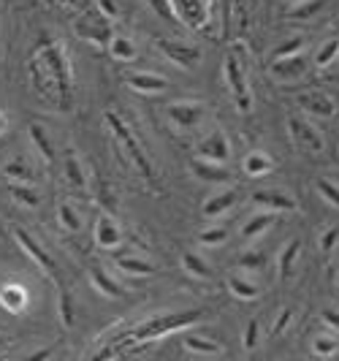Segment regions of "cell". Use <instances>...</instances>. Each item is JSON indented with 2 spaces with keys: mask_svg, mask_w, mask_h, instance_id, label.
I'll return each mask as SVG.
<instances>
[{
  "mask_svg": "<svg viewBox=\"0 0 339 361\" xmlns=\"http://www.w3.org/2000/svg\"><path fill=\"white\" fill-rule=\"evenodd\" d=\"M339 60V38H328V41H323L321 47H318V52H315V66L318 68H328V66H334Z\"/></svg>",
  "mask_w": 339,
  "mask_h": 361,
  "instance_id": "cell-32",
  "label": "cell"
},
{
  "mask_svg": "<svg viewBox=\"0 0 339 361\" xmlns=\"http://www.w3.org/2000/svg\"><path fill=\"white\" fill-rule=\"evenodd\" d=\"M198 242H201V245H207V247H220V245H226V242H228V228H226V226L207 228V231H201V234H198Z\"/></svg>",
  "mask_w": 339,
  "mask_h": 361,
  "instance_id": "cell-40",
  "label": "cell"
},
{
  "mask_svg": "<svg viewBox=\"0 0 339 361\" xmlns=\"http://www.w3.org/2000/svg\"><path fill=\"white\" fill-rule=\"evenodd\" d=\"M309 71V60H307V54L299 52V54H290V57H277V60H271V66H269V73L277 79V82H296V79H302L304 73Z\"/></svg>",
  "mask_w": 339,
  "mask_h": 361,
  "instance_id": "cell-11",
  "label": "cell"
},
{
  "mask_svg": "<svg viewBox=\"0 0 339 361\" xmlns=\"http://www.w3.org/2000/svg\"><path fill=\"white\" fill-rule=\"evenodd\" d=\"M27 71L33 79V87L41 98L60 104V106H71V92H73V73L68 52L60 41L44 38L38 44L36 54L27 63Z\"/></svg>",
  "mask_w": 339,
  "mask_h": 361,
  "instance_id": "cell-1",
  "label": "cell"
},
{
  "mask_svg": "<svg viewBox=\"0 0 339 361\" xmlns=\"http://www.w3.org/2000/svg\"><path fill=\"white\" fill-rule=\"evenodd\" d=\"M104 117H106L111 133L117 136V142H120V145H123V149L128 152V158H130V161H133V166L142 171L144 180L149 182V185H158V180H155V171H152V163H149V158H147L144 147L139 145V139L133 136V130L125 126V120H123L120 114H114V111H106Z\"/></svg>",
  "mask_w": 339,
  "mask_h": 361,
  "instance_id": "cell-3",
  "label": "cell"
},
{
  "mask_svg": "<svg viewBox=\"0 0 339 361\" xmlns=\"http://www.w3.org/2000/svg\"><path fill=\"white\" fill-rule=\"evenodd\" d=\"M299 255H302V239H288L285 247L277 255V271L283 280H290L293 271H296V264H299Z\"/></svg>",
  "mask_w": 339,
  "mask_h": 361,
  "instance_id": "cell-22",
  "label": "cell"
},
{
  "mask_svg": "<svg viewBox=\"0 0 339 361\" xmlns=\"http://www.w3.org/2000/svg\"><path fill=\"white\" fill-rule=\"evenodd\" d=\"M261 343V318H252L245 326V334H242V348L245 350H255Z\"/></svg>",
  "mask_w": 339,
  "mask_h": 361,
  "instance_id": "cell-42",
  "label": "cell"
},
{
  "mask_svg": "<svg viewBox=\"0 0 339 361\" xmlns=\"http://www.w3.org/2000/svg\"><path fill=\"white\" fill-rule=\"evenodd\" d=\"M63 169H66V180H68V185H71V188H76V190H85V188H87V174H85V166H82L79 155H76L73 149H68V152H66V158H63Z\"/></svg>",
  "mask_w": 339,
  "mask_h": 361,
  "instance_id": "cell-24",
  "label": "cell"
},
{
  "mask_svg": "<svg viewBox=\"0 0 339 361\" xmlns=\"http://www.w3.org/2000/svg\"><path fill=\"white\" fill-rule=\"evenodd\" d=\"M204 318V310H182V312H166V315H149L147 321L133 326V340H149L158 343L166 334H177L187 326L198 324Z\"/></svg>",
  "mask_w": 339,
  "mask_h": 361,
  "instance_id": "cell-2",
  "label": "cell"
},
{
  "mask_svg": "<svg viewBox=\"0 0 339 361\" xmlns=\"http://www.w3.org/2000/svg\"><path fill=\"white\" fill-rule=\"evenodd\" d=\"M6 128H8V120H6V114H3V109H0V133H6Z\"/></svg>",
  "mask_w": 339,
  "mask_h": 361,
  "instance_id": "cell-50",
  "label": "cell"
},
{
  "mask_svg": "<svg viewBox=\"0 0 339 361\" xmlns=\"http://www.w3.org/2000/svg\"><path fill=\"white\" fill-rule=\"evenodd\" d=\"M315 188H318V196H321L326 204H331V207L339 209V182L328 180V177H318Z\"/></svg>",
  "mask_w": 339,
  "mask_h": 361,
  "instance_id": "cell-38",
  "label": "cell"
},
{
  "mask_svg": "<svg viewBox=\"0 0 339 361\" xmlns=\"http://www.w3.org/2000/svg\"><path fill=\"white\" fill-rule=\"evenodd\" d=\"M274 220H277V212H271V209L252 212V215L245 220V226H242V239H245V242H252V239L264 236V231H269V228L274 226Z\"/></svg>",
  "mask_w": 339,
  "mask_h": 361,
  "instance_id": "cell-19",
  "label": "cell"
},
{
  "mask_svg": "<svg viewBox=\"0 0 339 361\" xmlns=\"http://www.w3.org/2000/svg\"><path fill=\"white\" fill-rule=\"evenodd\" d=\"M14 239H17V242H19V247H22L25 253L30 255V258L36 261L38 267H41V271H44L47 277H52L54 283H57V274H60V271H57V264H54V258H52V255L47 253V250H44V247L38 245L36 239H33V236L27 234L25 228H19V226H17V228H14Z\"/></svg>",
  "mask_w": 339,
  "mask_h": 361,
  "instance_id": "cell-10",
  "label": "cell"
},
{
  "mask_svg": "<svg viewBox=\"0 0 339 361\" xmlns=\"http://www.w3.org/2000/svg\"><path fill=\"white\" fill-rule=\"evenodd\" d=\"M223 71H226V85H228V92H231L233 98V106L239 109V114H250L252 92H250V82H247V71H245V63L239 60V54L233 52L226 54Z\"/></svg>",
  "mask_w": 339,
  "mask_h": 361,
  "instance_id": "cell-4",
  "label": "cell"
},
{
  "mask_svg": "<svg viewBox=\"0 0 339 361\" xmlns=\"http://www.w3.org/2000/svg\"><path fill=\"white\" fill-rule=\"evenodd\" d=\"M182 348L190 356H223L226 345L212 340V337H201V334H185L182 337Z\"/></svg>",
  "mask_w": 339,
  "mask_h": 361,
  "instance_id": "cell-18",
  "label": "cell"
},
{
  "mask_svg": "<svg viewBox=\"0 0 339 361\" xmlns=\"http://www.w3.org/2000/svg\"><path fill=\"white\" fill-rule=\"evenodd\" d=\"M339 239V228H331L328 234L323 236V242H321V247H323V253H331L334 250V242Z\"/></svg>",
  "mask_w": 339,
  "mask_h": 361,
  "instance_id": "cell-48",
  "label": "cell"
},
{
  "mask_svg": "<svg viewBox=\"0 0 339 361\" xmlns=\"http://www.w3.org/2000/svg\"><path fill=\"white\" fill-rule=\"evenodd\" d=\"M252 204L261 207V209H271V212H293V209H299V207H296V199H290L288 193L274 190V188L252 193Z\"/></svg>",
  "mask_w": 339,
  "mask_h": 361,
  "instance_id": "cell-17",
  "label": "cell"
},
{
  "mask_svg": "<svg viewBox=\"0 0 339 361\" xmlns=\"http://www.w3.org/2000/svg\"><path fill=\"white\" fill-rule=\"evenodd\" d=\"M321 318H323V324L328 326V329L339 331V312H337V310H323Z\"/></svg>",
  "mask_w": 339,
  "mask_h": 361,
  "instance_id": "cell-47",
  "label": "cell"
},
{
  "mask_svg": "<svg viewBox=\"0 0 339 361\" xmlns=\"http://www.w3.org/2000/svg\"><path fill=\"white\" fill-rule=\"evenodd\" d=\"M147 6L158 14L161 19H166V22H174V25H182L177 17V8H174V3L171 0H147Z\"/></svg>",
  "mask_w": 339,
  "mask_h": 361,
  "instance_id": "cell-41",
  "label": "cell"
},
{
  "mask_svg": "<svg viewBox=\"0 0 339 361\" xmlns=\"http://www.w3.org/2000/svg\"><path fill=\"white\" fill-rule=\"evenodd\" d=\"M196 155L198 158H207V161L228 163V158H231V142H228V136L223 130H212L207 139H201Z\"/></svg>",
  "mask_w": 339,
  "mask_h": 361,
  "instance_id": "cell-13",
  "label": "cell"
},
{
  "mask_svg": "<svg viewBox=\"0 0 339 361\" xmlns=\"http://www.w3.org/2000/svg\"><path fill=\"white\" fill-rule=\"evenodd\" d=\"M0 305L8 312H22V310L27 307V290L17 286V283H6L0 288Z\"/></svg>",
  "mask_w": 339,
  "mask_h": 361,
  "instance_id": "cell-26",
  "label": "cell"
},
{
  "mask_svg": "<svg viewBox=\"0 0 339 361\" xmlns=\"http://www.w3.org/2000/svg\"><path fill=\"white\" fill-rule=\"evenodd\" d=\"M242 169H245V174H247V177H266L269 171L274 169V161L269 158L266 152L252 149V152H247V155H245Z\"/></svg>",
  "mask_w": 339,
  "mask_h": 361,
  "instance_id": "cell-27",
  "label": "cell"
},
{
  "mask_svg": "<svg viewBox=\"0 0 339 361\" xmlns=\"http://www.w3.org/2000/svg\"><path fill=\"white\" fill-rule=\"evenodd\" d=\"M57 223L63 226V231H71V234L82 231V215L73 209L71 204H60L57 207Z\"/></svg>",
  "mask_w": 339,
  "mask_h": 361,
  "instance_id": "cell-34",
  "label": "cell"
},
{
  "mask_svg": "<svg viewBox=\"0 0 339 361\" xmlns=\"http://www.w3.org/2000/svg\"><path fill=\"white\" fill-rule=\"evenodd\" d=\"M95 245L101 247V250H120V245H123V228L117 226V220L111 215H101L98 217V223H95Z\"/></svg>",
  "mask_w": 339,
  "mask_h": 361,
  "instance_id": "cell-15",
  "label": "cell"
},
{
  "mask_svg": "<svg viewBox=\"0 0 339 361\" xmlns=\"http://www.w3.org/2000/svg\"><path fill=\"white\" fill-rule=\"evenodd\" d=\"M177 8V17L185 27L204 33L209 30V19H212V0H171Z\"/></svg>",
  "mask_w": 339,
  "mask_h": 361,
  "instance_id": "cell-6",
  "label": "cell"
},
{
  "mask_svg": "<svg viewBox=\"0 0 339 361\" xmlns=\"http://www.w3.org/2000/svg\"><path fill=\"white\" fill-rule=\"evenodd\" d=\"M299 106L307 111V114H312V117H318V120H331V117H337V104H334V98H328L326 92H302L299 98Z\"/></svg>",
  "mask_w": 339,
  "mask_h": 361,
  "instance_id": "cell-14",
  "label": "cell"
},
{
  "mask_svg": "<svg viewBox=\"0 0 339 361\" xmlns=\"http://www.w3.org/2000/svg\"><path fill=\"white\" fill-rule=\"evenodd\" d=\"M321 8H323V0H307V3H296V8L290 11V17L307 19V17H312V14H318Z\"/></svg>",
  "mask_w": 339,
  "mask_h": 361,
  "instance_id": "cell-43",
  "label": "cell"
},
{
  "mask_svg": "<svg viewBox=\"0 0 339 361\" xmlns=\"http://www.w3.org/2000/svg\"><path fill=\"white\" fill-rule=\"evenodd\" d=\"M57 3H60L66 11H79V8L85 11V0H57Z\"/></svg>",
  "mask_w": 339,
  "mask_h": 361,
  "instance_id": "cell-49",
  "label": "cell"
},
{
  "mask_svg": "<svg viewBox=\"0 0 339 361\" xmlns=\"http://www.w3.org/2000/svg\"><path fill=\"white\" fill-rule=\"evenodd\" d=\"M57 318H60V324L66 326V329H71L73 318H76L73 299H71V293H68L66 288H60V296H57Z\"/></svg>",
  "mask_w": 339,
  "mask_h": 361,
  "instance_id": "cell-35",
  "label": "cell"
},
{
  "mask_svg": "<svg viewBox=\"0 0 339 361\" xmlns=\"http://www.w3.org/2000/svg\"><path fill=\"white\" fill-rule=\"evenodd\" d=\"M228 290H231L233 299H239V302H255V299L261 296V288H258L252 280H247L245 274L228 277Z\"/></svg>",
  "mask_w": 339,
  "mask_h": 361,
  "instance_id": "cell-29",
  "label": "cell"
},
{
  "mask_svg": "<svg viewBox=\"0 0 339 361\" xmlns=\"http://www.w3.org/2000/svg\"><path fill=\"white\" fill-rule=\"evenodd\" d=\"M337 350H339V340L334 334H318V337L312 340V353L321 356V359L337 356Z\"/></svg>",
  "mask_w": 339,
  "mask_h": 361,
  "instance_id": "cell-36",
  "label": "cell"
},
{
  "mask_svg": "<svg viewBox=\"0 0 339 361\" xmlns=\"http://www.w3.org/2000/svg\"><path fill=\"white\" fill-rule=\"evenodd\" d=\"M98 3V11L109 19H117V3L114 0H95Z\"/></svg>",
  "mask_w": 339,
  "mask_h": 361,
  "instance_id": "cell-46",
  "label": "cell"
},
{
  "mask_svg": "<svg viewBox=\"0 0 339 361\" xmlns=\"http://www.w3.org/2000/svg\"><path fill=\"white\" fill-rule=\"evenodd\" d=\"M125 85L130 90H136L139 95H161V92L168 90V82L161 73H149V71H139V73H128Z\"/></svg>",
  "mask_w": 339,
  "mask_h": 361,
  "instance_id": "cell-16",
  "label": "cell"
},
{
  "mask_svg": "<svg viewBox=\"0 0 339 361\" xmlns=\"http://www.w3.org/2000/svg\"><path fill=\"white\" fill-rule=\"evenodd\" d=\"M117 269L128 274V277H149V274L158 271V267L152 261L142 258V255H120L117 258Z\"/></svg>",
  "mask_w": 339,
  "mask_h": 361,
  "instance_id": "cell-23",
  "label": "cell"
},
{
  "mask_svg": "<svg viewBox=\"0 0 339 361\" xmlns=\"http://www.w3.org/2000/svg\"><path fill=\"white\" fill-rule=\"evenodd\" d=\"M90 283H92V288L98 290L101 296H106V299H120V296H125L123 286H120L106 269H101V267H92V269H90Z\"/></svg>",
  "mask_w": 339,
  "mask_h": 361,
  "instance_id": "cell-21",
  "label": "cell"
},
{
  "mask_svg": "<svg viewBox=\"0 0 339 361\" xmlns=\"http://www.w3.org/2000/svg\"><path fill=\"white\" fill-rule=\"evenodd\" d=\"M3 174H6V180H8V182H25V185H30V182L36 180L33 169H30L25 161L6 163V166H3Z\"/></svg>",
  "mask_w": 339,
  "mask_h": 361,
  "instance_id": "cell-33",
  "label": "cell"
},
{
  "mask_svg": "<svg viewBox=\"0 0 339 361\" xmlns=\"http://www.w3.org/2000/svg\"><path fill=\"white\" fill-rule=\"evenodd\" d=\"M236 201H239V190H236V188H228V190H223V193H217V196H209V199L204 201L201 212H204V217H220V215H226L228 209H233Z\"/></svg>",
  "mask_w": 339,
  "mask_h": 361,
  "instance_id": "cell-20",
  "label": "cell"
},
{
  "mask_svg": "<svg viewBox=\"0 0 339 361\" xmlns=\"http://www.w3.org/2000/svg\"><path fill=\"white\" fill-rule=\"evenodd\" d=\"M30 142H33L36 152L41 155V161L54 163V158H57V149H54L52 139H49V133L44 130V126H38V123H33V126H30Z\"/></svg>",
  "mask_w": 339,
  "mask_h": 361,
  "instance_id": "cell-28",
  "label": "cell"
},
{
  "mask_svg": "<svg viewBox=\"0 0 339 361\" xmlns=\"http://www.w3.org/2000/svg\"><path fill=\"white\" fill-rule=\"evenodd\" d=\"M73 33L82 38V41L95 44V47H109V41L114 36L111 19L104 17L101 11H92V8H85L79 14V19L73 22Z\"/></svg>",
  "mask_w": 339,
  "mask_h": 361,
  "instance_id": "cell-5",
  "label": "cell"
},
{
  "mask_svg": "<svg viewBox=\"0 0 339 361\" xmlns=\"http://www.w3.org/2000/svg\"><path fill=\"white\" fill-rule=\"evenodd\" d=\"M106 49L117 63H133L136 54H139V47L130 36H111Z\"/></svg>",
  "mask_w": 339,
  "mask_h": 361,
  "instance_id": "cell-25",
  "label": "cell"
},
{
  "mask_svg": "<svg viewBox=\"0 0 339 361\" xmlns=\"http://www.w3.org/2000/svg\"><path fill=\"white\" fill-rule=\"evenodd\" d=\"M337 283H339V274H337Z\"/></svg>",
  "mask_w": 339,
  "mask_h": 361,
  "instance_id": "cell-51",
  "label": "cell"
},
{
  "mask_svg": "<svg viewBox=\"0 0 339 361\" xmlns=\"http://www.w3.org/2000/svg\"><path fill=\"white\" fill-rule=\"evenodd\" d=\"M304 47H307L304 36L288 38V41H283L280 47H274V49H271V60H277V57H290V54H299V52H304Z\"/></svg>",
  "mask_w": 339,
  "mask_h": 361,
  "instance_id": "cell-39",
  "label": "cell"
},
{
  "mask_svg": "<svg viewBox=\"0 0 339 361\" xmlns=\"http://www.w3.org/2000/svg\"><path fill=\"white\" fill-rule=\"evenodd\" d=\"M288 133L293 139V145L302 147L304 152H321L323 149V136L312 123H307L302 117H288Z\"/></svg>",
  "mask_w": 339,
  "mask_h": 361,
  "instance_id": "cell-9",
  "label": "cell"
},
{
  "mask_svg": "<svg viewBox=\"0 0 339 361\" xmlns=\"http://www.w3.org/2000/svg\"><path fill=\"white\" fill-rule=\"evenodd\" d=\"M290 321H293V310H290V307L280 310V315H277V324L271 326V337H283V334H285V329L290 326Z\"/></svg>",
  "mask_w": 339,
  "mask_h": 361,
  "instance_id": "cell-44",
  "label": "cell"
},
{
  "mask_svg": "<svg viewBox=\"0 0 339 361\" xmlns=\"http://www.w3.org/2000/svg\"><path fill=\"white\" fill-rule=\"evenodd\" d=\"M166 117L171 120V126L179 130H190L207 117V106L201 101H171L166 104Z\"/></svg>",
  "mask_w": 339,
  "mask_h": 361,
  "instance_id": "cell-8",
  "label": "cell"
},
{
  "mask_svg": "<svg viewBox=\"0 0 339 361\" xmlns=\"http://www.w3.org/2000/svg\"><path fill=\"white\" fill-rule=\"evenodd\" d=\"M11 199L17 201L19 207H25V209H36L38 204H41L38 193L30 185H25V182H11Z\"/></svg>",
  "mask_w": 339,
  "mask_h": 361,
  "instance_id": "cell-31",
  "label": "cell"
},
{
  "mask_svg": "<svg viewBox=\"0 0 339 361\" xmlns=\"http://www.w3.org/2000/svg\"><path fill=\"white\" fill-rule=\"evenodd\" d=\"M231 17H233V0H223V27H220V33H223V36H228Z\"/></svg>",
  "mask_w": 339,
  "mask_h": 361,
  "instance_id": "cell-45",
  "label": "cell"
},
{
  "mask_svg": "<svg viewBox=\"0 0 339 361\" xmlns=\"http://www.w3.org/2000/svg\"><path fill=\"white\" fill-rule=\"evenodd\" d=\"M158 52L166 54L174 66L179 68H196L201 63V49L187 44V41H177V38H155Z\"/></svg>",
  "mask_w": 339,
  "mask_h": 361,
  "instance_id": "cell-7",
  "label": "cell"
},
{
  "mask_svg": "<svg viewBox=\"0 0 339 361\" xmlns=\"http://www.w3.org/2000/svg\"><path fill=\"white\" fill-rule=\"evenodd\" d=\"M190 174L198 182H207V185H231V171L226 169V163L207 161V158H193L190 161Z\"/></svg>",
  "mask_w": 339,
  "mask_h": 361,
  "instance_id": "cell-12",
  "label": "cell"
},
{
  "mask_svg": "<svg viewBox=\"0 0 339 361\" xmlns=\"http://www.w3.org/2000/svg\"><path fill=\"white\" fill-rule=\"evenodd\" d=\"M236 264H239V269L258 274V271L266 267V253H261V250H245V253L236 258Z\"/></svg>",
  "mask_w": 339,
  "mask_h": 361,
  "instance_id": "cell-37",
  "label": "cell"
},
{
  "mask_svg": "<svg viewBox=\"0 0 339 361\" xmlns=\"http://www.w3.org/2000/svg\"><path fill=\"white\" fill-rule=\"evenodd\" d=\"M182 269L187 271L190 277H196V280H209L212 277V267H209V261H204L198 253L193 250H187V253H182Z\"/></svg>",
  "mask_w": 339,
  "mask_h": 361,
  "instance_id": "cell-30",
  "label": "cell"
}]
</instances>
